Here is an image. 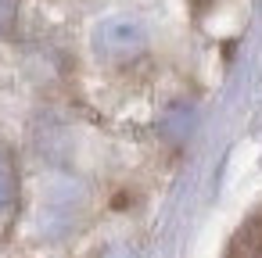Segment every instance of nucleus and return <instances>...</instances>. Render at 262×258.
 Listing matches in <instances>:
<instances>
[{
  "label": "nucleus",
  "mask_w": 262,
  "mask_h": 258,
  "mask_svg": "<svg viewBox=\"0 0 262 258\" xmlns=\"http://www.w3.org/2000/svg\"><path fill=\"white\" fill-rule=\"evenodd\" d=\"M90 47L97 54L101 65L108 68H129L137 65L147 47H151V29L144 18L129 15V11H115V15H104L94 33H90Z\"/></svg>",
  "instance_id": "f257e3e1"
},
{
  "label": "nucleus",
  "mask_w": 262,
  "mask_h": 258,
  "mask_svg": "<svg viewBox=\"0 0 262 258\" xmlns=\"http://www.w3.org/2000/svg\"><path fill=\"white\" fill-rule=\"evenodd\" d=\"M223 258H262V204L233 229Z\"/></svg>",
  "instance_id": "f03ea898"
},
{
  "label": "nucleus",
  "mask_w": 262,
  "mask_h": 258,
  "mask_svg": "<svg viewBox=\"0 0 262 258\" xmlns=\"http://www.w3.org/2000/svg\"><path fill=\"white\" fill-rule=\"evenodd\" d=\"M18 208V165L8 147H0V226H8Z\"/></svg>",
  "instance_id": "7ed1b4c3"
},
{
  "label": "nucleus",
  "mask_w": 262,
  "mask_h": 258,
  "mask_svg": "<svg viewBox=\"0 0 262 258\" xmlns=\"http://www.w3.org/2000/svg\"><path fill=\"white\" fill-rule=\"evenodd\" d=\"M22 18V0H0V40H11Z\"/></svg>",
  "instance_id": "20e7f679"
},
{
  "label": "nucleus",
  "mask_w": 262,
  "mask_h": 258,
  "mask_svg": "<svg viewBox=\"0 0 262 258\" xmlns=\"http://www.w3.org/2000/svg\"><path fill=\"white\" fill-rule=\"evenodd\" d=\"M187 4H190V11H194V15H205V11L215 4V0H187Z\"/></svg>",
  "instance_id": "39448f33"
}]
</instances>
